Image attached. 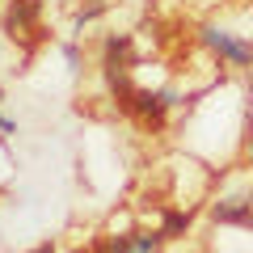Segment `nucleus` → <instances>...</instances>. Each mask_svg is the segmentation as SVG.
I'll return each mask as SVG.
<instances>
[{"instance_id":"11","label":"nucleus","mask_w":253,"mask_h":253,"mask_svg":"<svg viewBox=\"0 0 253 253\" xmlns=\"http://www.w3.org/2000/svg\"><path fill=\"white\" fill-rule=\"evenodd\" d=\"M26 253H55V245H51V241H42V245H34V249H26Z\"/></svg>"},{"instance_id":"2","label":"nucleus","mask_w":253,"mask_h":253,"mask_svg":"<svg viewBox=\"0 0 253 253\" xmlns=\"http://www.w3.org/2000/svg\"><path fill=\"white\" fill-rule=\"evenodd\" d=\"M211 219L224 224V228H249L253 207H249V199H241V194H228V199H219L215 207H211Z\"/></svg>"},{"instance_id":"4","label":"nucleus","mask_w":253,"mask_h":253,"mask_svg":"<svg viewBox=\"0 0 253 253\" xmlns=\"http://www.w3.org/2000/svg\"><path fill=\"white\" fill-rule=\"evenodd\" d=\"M42 13V0H13L9 4V30H30Z\"/></svg>"},{"instance_id":"7","label":"nucleus","mask_w":253,"mask_h":253,"mask_svg":"<svg viewBox=\"0 0 253 253\" xmlns=\"http://www.w3.org/2000/svg\"><path fill=\"white\" fill-rule=\"evenodd\" d=\"M190 224H194V215H190V211H165V215H161V232H165V241H177V236H186Z\"/></svg>"},{"instance_id":"13","label":"nucleus","mask_w":253,"mask_h":253,"mask_svg":"<svg viewBox=\"0 0 253 253\" xmlns=\"http://www.w3.org/2000/svg\"><path fill=\"white\" fill-rule=\"evenodd\" d=\"M245 199H249V207H253V186H249V194H245Z\"/></svg>"},{"instance_id":"5","label":"nucleus","mask_w":253,"mask_h":253,"mask_svg":"<svg viewBox=\"0 0 253 253\" xmlns=\"http://www.w3.org/2000/svg\"><path fill=\"white\" fill-rule=\"evenodd\" d=\"M126 55H131V38L126 34H110L106 38V72H118L126 63Z\"/></svg>"},{"instance_id":"9","label":"nucleus","mask_w":253,"mask_h":253,"mask_svg":"<svg viewBox=\"0 0 253 253\" xmlns=\"http://www.w3.org/2000/svg\"><path fill=\"white\" fill-rule=\"evenodd\" d=\"M101 9H106V4H101V0H97V4H89V9H81V13H76V26H84V21L101 17Z\"/></svg>"},{"instance_id":"14","label":"nucleus","mask_w":253,"mask_h":253,"mask_svg":"<svg viewBox=\"0 0 253 253\" xmlns=\"http://www.w3.org/2000/svg\"><path fill=\"white\" fill-rule=\"evenodd\" d=\"M81 253H97V249H81Z\"/></svg>"},{"instance_id":"12","label":"nucleus","mask_w":253,"mask_h":253,"mask_svg":"<svg viewBox=\"0 0 253 253\" xmlns=\"http://www.w3.org/2000/svg\"><path fill=\"white\" fill-rule=\"evenodd\" d=\"M245 156H249V165H253V135H249V148H245Z\"/></svg>"},{"instance_id":"10","label":"nucleus","mask_w":253,"mask_h":253,"mask_svg":"<svg viewBox=\"0 0 253 253\" xmlns=\"http://www.w3.org/2000/svg\"><path fill=\"white\" fill-rule=\"evenodd\" d=\"M13 131H17V123H13V118H4V114H0V139H9Z\"/></svg>"},{"instance_id":"1","label":"nucleus","mask_w":253,"mask_h":253,"mask_svg":"<svg viewBox=\"0 0 253 253\" xmlns=\"http://www.w3.org/2000/svg\"><path fill=\"white\" fill-rule=\"evenodd\" d=\"M199 38H203V46H207V51H215L224 63H232V68H253V42L236 38L232 30L203 26V30H199Z\"/></svg>"},{"instance_id":"8","label":"nucleus","mask_w":253,"mask_h":253,"mask_svg":"<svg viewBox=\"0 0 253 253\" xmlns=\"http://www.w3.org/2000/svg\"><path fill=\"white\" fill-rule=\"evenodd\" d=\"M126 249H131V232H118V236L101 241V253H126Z\"/></svg>"},{"instance_id":"6","label":"nucleus","mask_w":253,"mask_h":253,"mask_svg":"<svg viewBox=\"0 0 253 253\" xmlns=\"http://www.w3.org/2000/svg\"><path fill=\"white\" fill-rule=\"evenodd\" d=\"M161 249H165L161 228H139V232H131V249L126 253H161Z\"/></svg>"},{"instance_id":"16","label":"nucleus","mask_w":253,"mask_h":253,"mask_svg":"<svg viewBox=\"0 0 253 253\" xmlns=\"http://www.w3.org/2000/svg\"><path fill=\"white\" fill-rule=\"evenodd\" d=\"M249 232H253V219H249Z\"/></svg>"},{"instance_id":"3","label":"nucleus","mask_w":253,"mask_h":253,"mask_svg":"<svg viewBox=\"0 0 253 253\" xmlns=\"http://www.w3.org/2000/svg\"><path fill=\"white\" fill-rule=\"evenodd\" d=\"M169 106H177V89H135V97H131V110L144 118H161Z\"/></svg>"},{"instance_id":"15","label":"nucleus","mask_w":253,"mask_h":253,"mask_svg":"<svg viewBox=\"0 0 253 253\" xmlns=\"http://www.w3.org/2000/svg\"><path fill=\"white\" fill-rule=\"evenodd\" d=\"M0 101H4V89H0Z\"/></svg>"}]
</instances>
